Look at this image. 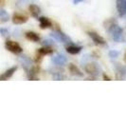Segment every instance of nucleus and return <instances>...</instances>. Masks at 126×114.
Listing matches in <instances>:
<instances>
[{
  "instance_id": "obj_1",
  "label": "nucleus",
  "mask_w": 126,
  "mask_h": 114,
  "mask_svg": "<svg viewBox=\"0 0 126 114\" xmlns=\"http://www.w3.org/2000/svg\"><path fill=\"white\" fill-rule=\"evenodd\" d=\"M110 33L112 34V38L115 42L123 41V31L118 25H112L110 27Z\"/></svg>"
},
{
  "instance_id": "obj_2",
  "label": "nucleus",
  "mask_w": 126,
  "mask_h": 114,
  "mask_svg": "<svg viewBox=\"0 0 126 114\" xmlns=\"http://www.w3.org/2000/svg\"><path fill=\"white\" fill-rule=\"evenodd\" d=\"M5 48L9 51L15 53V54H19L22 52V48L20 47V45L17 42H14V41H11V40H8L6 43H5Z\"/></svg>"
},
{
  "instance_id": "obj_3",
  "label": "nucleus",
  "mask_w": 126,
  "mask_h": 114,
  "mask_svg": "<svg viewBox=\"0 0 126 114\" xmlns=\"http://www.w3.org/2000/svg\"><path fill=\"white\" fill-rule=\"evenodd\" d=\"M85 71L93 76H98L101 72V68L95 63H87L84 67Z\"/></svg>"
},
{
  "instance_id": "obj_4",
  "label": "nucleus",
  "mask_w": 126,
  "mask_h": 114,
  "mask_svg": "<svg viewBox=\"0 0 126 114\" xmlns=\"http://www.w3.org/2000/svg\"><path fill=\"white\" fill-rule=\"evenodd\" d=\"M51 37H53L55 40L59 41V42H62V43H68L71 42L70 38L68 36H66L64 33H63L60 31H55V32H52L50 33Z\"/></svg>"
},
{
  "instance_id": "obj_5",
  "label": "nucleus",
  "mask_w": 126,
  "mask_h": 114,
  "mask_svg": "<svg viewBox=\"0 0 126 114\" xmlns=\"http://www.w3.org/2000/svg\"><path fill=\"white\" fill-rule=\"evenodd\" d=\"M28 21V17L23 15V14H20V13H14L13 16V23L15 25H21V24H24Z\"/></svg>"
},
{
  "instance_id": "obj_6",
  "label": "nucleus",
  "mask_w": 126,
  "mask_h": 114,
  "mask_svg": "<svg viewBox=\"0 0 126 114\" xmlns=\"http://www.w3.org/2000/svg\"><path fill=\"white\" fill-rule=\"evenodd\" d=\"M16 70H17V67H16V66H14V67H13V68L7 70L3 74L0 75V81H4V80L10 79V78L14 74V72H15Z\"/></svg>"
},
{
  "instance_id": "obj_7",
  "label": "nucleus",
  "mask_w": 126,
  "mask_h": 114,
  "mask_svg": "<svg viewBox=\"0 0 126 114\" xmlns=\"http://www.w3.org/2000/svg\"><path fill=\"white\" fill-rule=\"evenodd\" d=\"M19 61H20V63L22 64L23 68H24L26 70L31 69V67H32V61L30 57L22 55V56H20V58H19Z\"/></svg>"
},
{
  "instance_id": "obj_8",
  "label": "nucleus",
  "mask_w": 126,
  "mask_h": 114,
  "mask_svg": "<svg viewBox=\"0 0 126 114\" xmlns=\"http://www.w3.org/2000/svg\"><path fill=\"white\" fill-rule=\"evenodd\" d=\"M88 35L91 37V39L94 41L96 44L99 45H105V40L101 37L100 34H98L97 32H89Z\"/></svg>"
},
{
  "instance_id": "obj_9",
  "label": "nucleus",
  "mask_w": 126,
  "mask_h": 114,
  "mask_svg": "<svg viewBox=\"0 0 126 114\" xmlns=\"http://www.w3.org/2000/svg\"><path fill=\"white\" fill-rule=\"evenodd\" d=\"M52 62L57 66H63L67 62V58L63 54H58V55L52 58Z\"/></svg>"
},
{
  "instance_id": "obj_10",
  "label": "nucleus",
  "mask_w": 126,
  "mask_h": 114,
  "mask_svg": "<svg viewBox=\"0 0 126 114\" xmlns=\"http://www.w3.org/2000/svg\"><path fill=\"white\" fill-rule=\"evenodd\" d=\"M117 9L120 15L126 13V0H117Z\"/></svg>"
},
{
  "instance_id": "obj_11",
  "label": "nucleus",
  "mask_w": 126,
  "mask_h": 114,
  "mask_svg": "<svg viewBox=\"0 0 126 114\" xmlns=\"http://www.w3.org/2000/svg\"><path fill=\"white\" fill-rule=\"evenodd\" d=\"M68 70H69L70 73H71L72 75L78 76V77H82V76H83V73H82V71L80 70V69H79L77 66L73 65V64L69 65V67H68Z\"/></svg>"
},
{
  "instance_id": "obj_12",
  "label": "nucleus",
  "mask_w": 126,
  "mask_h": 114,
  "mask_svg": "<svg viewBox=\"0 0 126 114\" xmlns=\"http://www.w3.org/2000/svg\"><path fill=\"white\" fill-rule=\"evenodd\" d=\"M29 11H30V13H32V15L33 17H38L40 13H41L40 8H39L37 5H35V4L30 5V6H29Z\"/></svg>"
},
{
  "instance_id": "obj_13",
  "label": "nucleus",
  "mask_w": 126,
  "mask_h": 114,
  "mask_svg": "<svg viewBox=\"0 0 126 114\" xmlns=\"http://www.w3.org/2000/svg\"><path fill=\"white\" fill-rule=\"evenodd\" d=\"M39 21H40V27L42 29H47V28L51 27V22L49 21V19L47 17H40Z\"/></svg>"
},
{
  "instance_id": "obj_14",
  "label": "nucleus",
  "mask_w": 126,
  "mask_h": 114,
  "mask_svg": "<svg viewBox=\"0 0 126 114\" xmlns=\"http://www.w3.org/2000/svg\"><path fill=\"white\" fill-rule=\"evenodd\" d=\"M26 37L28 38L29 40L32 41V42H39L40 39H41L37 33H35V32H27V33H26Z\"/></svg>"
},
{
  "instance_id": "obj_15",
  "label": "nucleus",
  "mask_w": 126,
  "mask_h": 114,
  "mask_svg": "<svg viewBox=\"0 0 126 114\" xmlns=\"http://www.w3.org/2000/svg\"><path fill=\"white\" fill-rule=\"evenodd\" d=\"M81 51H82V47H78V46H74V45L66 47V51L70 54H77Z\"/></svg>"
},
{
  "instance_id": "obj_16",
  "label": "nucleus",
  "mask_w": 126,
  "mask_h": 114,
  "mask_svg": "<svg viewBox=\"0 0 126 114\" xmlns=\"http://www.w3.org/2000/svg\"><path fill=\"white\" fill-rule=\"evenodd\" d=\"M38 71H39V68H38V67L32 68L31 70H29V72H28V77H29L31 80L35 79V76L38 74Z\"/></svg>"
},
{
  "instance_id": "obj_17",
  "label": "nucleus",
  "mask_w": 126,
  "mask_h": 114,
  "mask_svg": "<svg viewBox=\"0 0 126 114\" xmlns=\"http://www.w3.org/2000/svg\"><path fill=\"white\" fill-rule=\"evenodd\" d=\"M38 52H39V54L41 56H43V55H46V54H50V53L53 52V51L49 48H42V49L39 50Z\"/></svg>"
},
{
  "instance_id": "obj_18",
  "label": "nucleus",
  "mask_w": 126,
  "mask_h": 114,
  "mask_svg": "<svg viewBox=\"0 0 126 114\" xmlns=\"http://www.w3.org/2000/svg\"><path fill=\"white\" fill-rule=\"evenodd\" d=\"M0 17L3 19V21H8L9 15L5 11H0Z\"/></svg>"
},
{
  "instance_id": "obj_19",
  "label": "nucleus",
  "mask_w": 126,
  "mask_h": 114,
  "mask_svg": "<svg viewBox=\"0 0 126 114\" xmlns=\"http://www.w3.org/2000/svg\"><path fill=\"white\" fill-rule=\"evenodd\" d=\"M119 54H120V52L117 51H109V56L111 57V58H117V57L119 56Z\"/></svg>"
},
{
  "instance_id": "obj_20",
  "label": "nucleus",
  "mask_w": 126,
  "mask_h": 114,
  "mask_svg": "<svg viewBox=\"0 0 126 114\" xmlns=\"http://www.w3.org/2000/svg\"><path fill=\"white\" fill-rule=\"evenodd\" d=\"M0 32L2 33L3 36H8V35H9V32H8L7 29H1V30H0Z\"/></svg>"
},
{
  "instance_id": "obj_21",
  "label": "nucleus",
  "mask_w": 126,
  "mask_h": 114,
  "mask_svg": "<svg viewBox=\"0 0 126 114\" xmlns=\"http://www.w3.org/2000/svg\"><path fill=\"white\" fill-rule=\"evenodd\" d=\"M53 78L56 80V79H63V76H62L61 74H59V73H57V74H54L53 75Z\"/></svg>"
},
{
  "instance_id": "obj_22",
  "label": "nucleus",
  "mask_w": 126,
  "mask_h": 114,
  "mask_svg": "<svg viewBox=\"0 0 126 114\" xmlns=\"http://www.w3.org/2000/svg\"><path fill=\"white\" fill-rule=\"evenodd\" d=\"M82 1H84V0H73V3H74L75 5H77V4L81 3V2H82Z\"/></svg>"
},
{
  "instance_id": "obj_23",
  "label": "nucleus",
  "mask_w": 126,
  "mask_h": 114,
  "mask_svg": "<svg viewBox=\"0 0 126 114\" xmlns=\"http://www.w3.org/2000/svg\"><path fill=\"white\" fill-rule=\"evenodd\" d=\"M103 78H104L106 81H109V80H110V78H109V77H108L106 74H103Z\"/></svg>"
},
{
  "instance_id": "obj_24",
  "label": "nucleus",
  "mask_w": 126,
  "mask_h": 114,
  "mask_svg": "<svg viewBox=\"0 0 126 114\" xmlns=\"http://www.w3.org/2000/svg\"><path fill=\"white\" fill-rule=\"evenodd\" d=\"M124 61L126 62V53H125V55H124Z\"/></svg>"
}]
</instances>
